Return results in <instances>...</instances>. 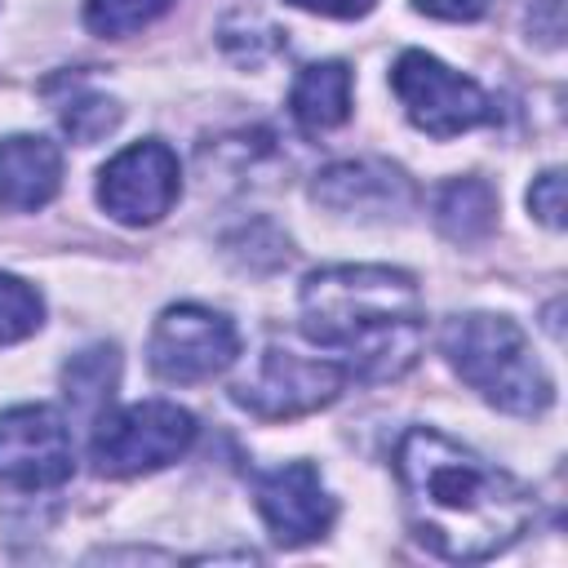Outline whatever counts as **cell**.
<instances>
[{"label":"cell","mask_w":568,"mask_h":568,"mask_svg":"<svg viewBox=\"0 0 568 568\" xmlns=\"http://www.w3.org/2000/svg\"><path fill=\"white\" fill-rule=\"evenodd\" d=\"M395 479L413 537L453 564L493 559L532 524L528 484L435 426H408L399 435Z\"/></svg>","instance_id":"cell-1"},{"label":"cell","mask_w":568,"mask_h":568,"mask_svg":"<svg viewBox=\"0 0 568 568\" xmlns=\"http://www.w3.org/2000/svg\"><path fill=\"white\" fill-rule=\"evenodd\" d=\"M302 333L346 355V377H404L426 337L422 288L399 266H320L302 280Z\"/></svg>","instance_id":"cell-2"},{"label":"cell","mask_w":568,"mask_h":568,"mask_svg":"<svg viewBox=\"0 0 568 568\" xmlns=\"http://www.w3.org/2000/svg\"><path fill=\"white\" fill-rule=\"evenodd\" d=\"M439 351L479 399L510 417H541L555 404V382L510 315H453L439 333Z\"/></svg>","instance_id":"cell-3"},{"label":"cell","mask_w":568,"mask_h":568,"mask_svg":"<svg viewBox=\"0 0 568 568\" xmlns=\"http://www.w3.org/2000/svg\"><path fill=\"white\" fill-rule=\"evenodd\" d=\"M195 435H200V426L186 408H178L169 399H142V404L102 413L93 422L89 462L98 475H111V479L151 475V470L186 457Z\"/></svg>","instance_id":"cell-4"},{"label":"cell","mask_w":568,"mask_h":568,"mask_svg":"<svg viewBox=\"0 0 568 568\" xmlns=\"http://www.w3.org/2000/svg\"><path fill=\"white\" fill-rule=\"evenodd\" d=\"M390 89L404 106V115L413 120V129H422L435 142L462 138L475 124L497 120L493 98L462 71L444 67L435 53L426 49H404L390 67Z\"/></svg>","instance_id":"cell-5"},{"label":"cell","mask_w":568,"mask_h":568,"mask_svg":"<svg viewBox=\"0 0 568 568\" xmlns=\"http://www.w3.org/2000/svg\"><path fill=\"white\" fill-rule=\"evenodd\" d=\"M240 355V333L222 311H209L200 302L164 306L151 337H146V364L160 382L191 386L226 373Z\"/></svg>","instance_id":"cell-6"},{"label":"cell","mask_w":568,"mask_h":568,"mask_svg":"<svg viewBox=\"0 0 568 568\" xmlns=\"http://www.w3.org/2000/svg\"><path fill=\"white\" fill-rule=\"evenodd\" d=\"M346 386V368L333 359H306L284 346L257 355V373L231 386V399L262 422H293L333 404Z\"/></svg>","instance_id":"cell-7"},{"label":"cell","mask_w":568,"mask_h":568,"mask_svg":"<svg viewBox=\"0 0 568 568\" xmlns=\"http://www.w3.org/2000/svg\"><path fill=\"white\" fill-rule=\"evenodd\" d=\"M182 195V164L169 142L142 138L115 151L98 173V204L124 226L160 222Z\"/></svg>","instance_id":"cell-8"},{"label":"cell","mask_w":568,"mask_h":568,"mask_svg":"<svg viewBox=\"0 0 568 568\" xmlns=\"http://www.w3.org/2000/svg\"><path fill=\"white\" fill-rule=\"evenodd\" d=\"M75 475V439L58 408L13 404L0 413V484L9 488H58Z\"/></svg>","instance_id":"cell-9"},{"label":"cell","mask_w":568,"mask_h":568,"mask_svg":"<svg viewBox=\"0 0 568 568\" xmlns=\"http://www.w3.org/2000/svg\"><path fill=\"white\" fill-rule=\"evenodd\" d=\"M253 506L280 546L320 541L337 519V501L328 497L311 462H284L275 470H262L253 479Z\"/></svg>","instance_id":"cell-10"},{"label":"cell","mask_w":568,"mask_h":568,"mask_svg":"<svg viewBox=\"0 0 568 568\" xmlns=\"http://www.w3.org/2000/svg\"><path fill=\"white\" fill-rule=\"evenodd\" d=\"M311 200L346 213V217H364V222H386V217H404L417 200L413 182L404 178V169H395L390 160H342L315 173L311 182Z\"/></svg>","instance_id":"cell-11"},{"label":"cell","mask_w":568,"mask_h":568,"mask_svg":"<svg viewBox=\"0 0 568 568\" xmlns=\"http://www.w3.org/2000/svg\"><path fill=\"white\" fill-rule=\"evenodd\" d=\"M62 191V151L40 133L0 138V209L36 213Z\"/></svg>","instance_id":"cell-12"},{"label":"cell","mask_w":568,"mask_h":568,"mask_svg":"<svg viewBox=\"0 0 568 568\" xmlns=\"http://www.w3.org/2000/svg\"><path fill=\"white\" fill-rule=\"evenodd\" d=\"M351 93H355V80H351L346 62H337V58L311 62L297 71V80L288 89V111L306 133H324V129H337L351 120Z\"/></svg>","instance_id":"cell-13"},{"label":"cell","mask_w":568,"mask_h":568,"mask_svg":"<svg viewBox=\"0 0 568 568\" xmlns=\"http://www.w3.org/2000/svg\"><path fill=\"white\" fill-rule=\"evenodd\" d=\"M435 226L453 244H479L497 226V191L484 178H453L435 191Z\"/></svg>","instance_id":"cell-14"},{"label":"cell","mask_w":568,"mask_h":568,"mask_svg":"<svg viewBox=\"0 0 568 568\" xmlns=\"http://www.w3.org/2000/svg\"><path fill=\"white\" fill-rule=\"evenodd\" d=\"M120 382V355L115 346H89L67 359L62 368V395L80 417H102Z\"/></svg>","instance_id":"cell-15"},{"label":"cell","mask_w":568,"mask_h":568,"mask_svg":"<svg viewBox=\"0 0 568 568\" xmlns=\"http://www.w3.org/2000/svg\"><path fill=\"white\" fill-rule=\"evenodd\" d=\"M173 0H84V27L102 40H124L155 18H164Z\"/></svg>","instance_id":"cell-16"},{"label":"cell","mask_w":568,"mask_h":568,"mask_svg":"<svg viewBox=\"0 0 568 568\" xmlns=\"http://www.w3.org/2000/svg\"><path fill=\"white\" fill-rule=\"evenodd\" d=\"M40 324H44V297L27 280L0 271V346L31 337Z\"/></svg>","instance_id":"cell-17"},{"label":"cell","mask_w":568,"mask_h":568,"mask_svg":"<svg viewBox=\"0 0 568 568\" xmlns=\"http://www.w3.org/2000/svg\"><path fill=\"white\" fill-rule=\"evenodd\" d=\"M115 124H120V102H115V98H102V93H75V98L62 106V129H67V138L80 142V146L106 138Z\"/></svg>","instance_id":"cell-18"},{"label":"cell","mask_w":568,"mask_h":568,"mask_svg":"<svg viewBox=\"0 0 568 568\" xmlns=\"http://www.w3.org/2000/svg\"><path fill=\"white\" fill-rule=\"evenodd\" d=\"M528 213L541 226H550V231L564 226V173L559 169H546V173L532 178V186H528Z\"/></svg>","instance_id":"cell-19"},{"label":"cell","mask_w":568,"mask_h":568,"mask_svg":"<svg viewBox=\"0 0 568 568\" xmlns=\"http://www.w3.org/2000/svg\"><path fill=\"white\" fill-rule=\"evenodd\" d=\"M413 9L426 18H439V22H475V18H484L488 0H413Z\"/></svg>","instance_id":"cell-20"},{"label":"cell","mask_w":568,"mask_h":568,"mask_svg":"<svg viewBox=\"0 0 568 568\" xmlns=\"http://www.w3.org/2000/svg\"><path fill=\"white\" fill-rule=\"evenodd\" d=\"M288 4L306 13H324V18H364L377 0H288Z\"/></svg>","instance_id":"cell-21"}]
</instances>
